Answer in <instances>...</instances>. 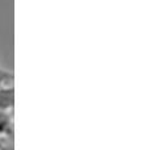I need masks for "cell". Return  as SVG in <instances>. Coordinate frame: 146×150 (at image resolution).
<instances>
[{"label": "cell", "instance_id": "1", "mask_svg": "<svg viewBox=\"0 0 146 150\" xmlns=\"http://www.w3.org/2000/svg\"><path fill=\"white\" fill-rule=\"evenodd\" d=\"M13 146L12 109H0V149Z\"/></svg>", "mask_w": 146, "mask_h": 150}, {"label": "cell", "instance_id": "2", "mask_svg": "<svg viewBox=\"0 0 146 150\" xmlns=\"http://www.w3.org/2000/svg\"><path fill=\"white\" fill-rule=\"evenodd\" d=\"M13 88L12 86L0 84V109H12Z\"/></svg>", "mask_w": 146, "mask_h": 150}]
</instances>
